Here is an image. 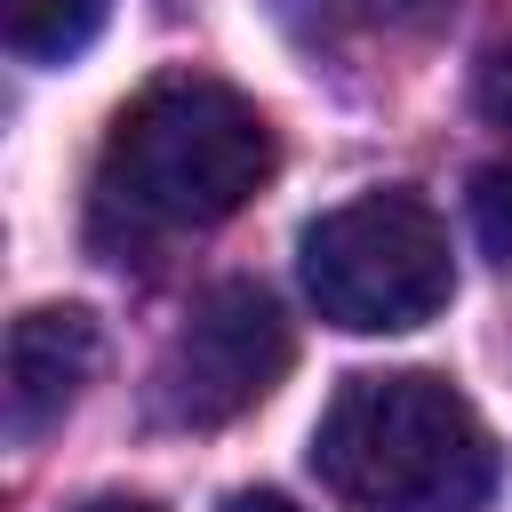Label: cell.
Segmentation results:
<instances>
[{
	"mask_svg": "<svg viewBox=\"0 0 512 512\" xmlns=\"http://www.w3.org/2000/svg\"><path fill=\"white\" fill-rule=\"evenodd\" d=\"M288 352L296 344H288L280 304L256 280H216L208 296H192V312L176 320L152 368V416L176 432H216L288 376Z\"/></svg>",
	"mask_w": 512,
	"mask_h": 512,
	"instance_id": "277c9868",
	"label": "cell"
},
{
	"mask_svg": "<svg viewBox=\"0 0 512 512\" xmlns=\"http://www.w3.org/2000/svg\"><path fill=\"white\" fill-rule=\"evenodd\" d=\"M96 352H104V336H96V320H88L80 304H40V312H24V320L8 328V432H16V440L48 432V424L80 400V384L96 376Z\"/></svg>",
	"mask_w": 512,
	"mask_h": 512,
	"instance_id": "5b68a950",
	"label": "cell"
},
{
	"mask_svg": "<svg viewBox=\"0 0 512 512\" xmlns=\"http://www.w3.org/2000/svg\"><path fill=\"white\" fill-rule=\"evenodd\" d=\"M472 232H480V248L512 272V168H480V176H472Z\"/></svg>",
	"mask_w": 512,
	"mask_h": 512,
	"instance_id": "52a82bcc",
	"label": "cell"
},
{
	"mask_svg": "<svg viewBox=\"0 0 512 512\" xmlns=\"http://www.w3.org/2000/svg\"><path fill=\"white\" fill-rule=\"evenodd\" d=\"M264 176H272L264 112L224 80L176 72V80H152L112 120L96 152V184H88V232L112 256L152 248L168 232H208Z\"/></svg>",
	"mask_w": 512,
	"mask_h": 512,
	"instance_id": "6da1fadb",
	"label": "cell"
},
{
	"mask_svg": "<svg viewBox=\"0 0 512 512\" xmlns=\"http://www.w3.org/2000/svg\"><path fill=\"white\" fill-rule=\"evenodd\" d=\"M304 296L320 320L352 336H400L424 328L456 296V256L448 224L416 192H360L328 216L304 224Z\"/></svg>",
	"mask_w": 512,
	"mask_h": 512,
	"instance_id": "3957f363",
	"label": "cell"
},
{
	"mask_svg": "<svg viewBox=\"0 0 512 512\" xmlns=\"http://www.w3.org/2000/svg\"><path fill=\"white\" fill-rule=\"evenodd\" d=\"M224 512H296V504H288V496H272V488H240Z\"/></svg>",
	"mask_w": 512,
	"mask_h": 512,
	"instance_id": "9c48e42d",
	"label": "cell"
},
{
	"mask_svg": "<svg viewBox=\"0 0 512 512\" xmlns=\"http://www.w3.org/2000/svg\"><path fill=\"white\" fill-rule=\"evenodd\" d=\"M80 512H160V504H144V496H96V504H80Z\"/></svg>",
	"mask_w": 512,
	"mask_h": 512,
	"instance_id": "30bf717a",
	"label": "cell"
},
{
	"mask_svg": "<svg viewBox=\"0 0 512 512\" xmlns=\"http://www.w3.org/2000/svg\"><path fill=\"white\" fill-rule=\"evenodd\" d=\"M104 0H0V32L24 64H64L96 40Z\"/></svg>",
	"mask_w": 512,
	"mask_h": 512,
	"instance_id": "8992f818",
	"label": "cell"
},
{
	"mask_svg": "<svg viewBox=\"0 0 512 512\" xmlns=\"http://www.w3.org/2000/svg\"><path fill=\"white\" fill-rule=\"evenodd\" d=\"M480 112H488L496 128H512V40L480 64Z\"/></svg>",
	"mask_w": 512,
	"mask_h": 512,
	"instance_id": "ba28073f",
	"label": "cell"
},
{
	"mask_svg": "<svg viewBox=\"0 0 512 512\" xmlns=\"http://www.w3.org/2000/svg\"><path fill=\"white\" fill-rule=\"evenodd\" d=\"M312 472L352 512H472L496 488L480 408L424 368L344 376L312 424Z\"/></svg>",
	"mask_w": 512,
	"mask_h": 512,
	"instance_id": "7a4b0ae2",
	"label": "cell"
}]
</instances>
